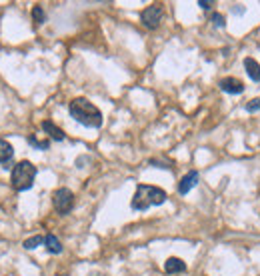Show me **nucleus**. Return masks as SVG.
Listing matches in <instances>:
<instances>
[{"label": "nucleus", "mask_w": 260, "mask_h": 276, "mask_svg": "<svg viewBox=\"0 0 260 276\" xmlns=\"http://www.w3.org/2000/svg\"><path fill=\"white\" fill-rule=\"evenodd\" d=\"M68 112L82 126H88V128H100L102 126V112L86 98H74L68 104Z\"/></svg>", "instance_id": "nucleus-1"}, {"label": "nucleus", "mask_w": 260, "mask_h": 276, "mask_svg": "<svg viewBox=\"0 0 260 276\" xmlns=\"http://www.w3.org/2000/svg\"><path fill=\"white\" fill-rule=\"evenodd\" d=\"M166 192L158 186H148V184H138L136 192L130 200V206L134 210H148L150 206H160L166 202Z\"/></svg>", "instance_id": "nucleus-2"}, {"label": "nucleus", "mask_w": 260, "mask_h": 276, "mask_svg": "<svg viewBox=\"0 0 260 276\" xmlns=\"http://www.w3.org/2000/svg\"><path fill=\"white\" fill-rule=\"evenodd\" d=\"M34 178H36V166H34L30 160H20V162L12 168L10 182H12V188H14V190L22 192V190L32 188Z\"/></svg>", "instance_id": "nucleus-3"}, {"label": "nucleus", "mask_w": 260, "mask_h": 276, "mask_svg": "<svg viewBox=\"0 0 260 276\" xmlns=\"http://www.w3.org/2000/svg\"><path fill=\"white\" fill-rule=\"evenodd\" d=\"M52 204L56 208L58 214H68L74 206V194L72 190L68 188H58L54 194H52Z\"/></svg>", "instance_id": "nucleus-4"}, {"label": "nucleus", "mask_w": 260, "mask_h": 276, "mask_svg": "<svg viewBox=\"0 0 260 276\" xmlns=\"http://www.w3.org/2000/svg\"><path fill=\"white\" fill-rule=\"evenodd\" d=\"M140 20H142V24H144L146 28H150V30L158 28V24H160V20H162V8H160L158 4H152V6L144 8V10L140 12Z\"/></svg>", "instance_id": "nucleus-5"}, {"label": "nucleus", "mask_w": 260, "mask_h": 276, "mask_svg": "<svg viewBox=\"0 0 260 276\" xmlns=\"http://www.w3.org/2000/svg\"><path fill=\"white\" fill-rule=\"evenodd\" d=\"M220 90L226 92V94H242L244 92V82L234 78V76H228V78L220 80Z\"/></svg>", "instance_id": "nucleus-6"}, {"label": "nucleus", "mask_w": 260, "mask_h": 276, "mask_svg": "<svg viewBox=\"0 0 260 276\" xmlns=\"http://www.w3.org/2000/svg\"><path fill=\"white\" fill-rule=\"evenodd\" d=\"M198 180H200V176H198L196 170L186 172V174L180 178V182H178V192H180V194H188V192L198 184Z\"/></svg>", "instance_id": "nucleus-7"}, {"label": "nucleus", "mask_w": 260, "mask_h": 276, "mask_svg": "<svg viewBox=\"0 0 260 276\" xmlns=\"http://www.w3.org/2000/svg\"><path fill=\"white\" fill-rule=\"evenodd\" d=\"M164 272H166V274H180V272H186V262H184L182 258L170 256V258L164 262Z\"/></svg>", "instance_id": "nucleus-8"}, {"label": "nucleus", "mask_w": 260, "mask_h": 276, "mask_svg": "<svg viewBox=\"0 0 260 276\" xmlns=\"http://www.w3.org/2000/svg\"><path fill=\"white\" fill-rule=\"evenodd\" d=\"M42 130L44 132H48V136L52 138V140H56V142H62L64 138H66V134H64V130L62 128H58L54 122H50V120H44L42 122Z\"/></svg>", "instance_id": "nucleus-9"}, {"label": "nucleus", "mask_w": 260, "mask_h": 276, "mask_svg": "<svg viewBox=\"0 0 260 276\" xmlns=\"http://www.w3.org/2000/svg\"><path fill=\"white\" fill-rule=\"evenodd\" d=\"M244 68H246V74L250 76V80L260 82V64L254 58H244Z\"/></svg>", "instance_id": "nucleus-10"}, {"label": "nucleus", "mask_w": 260, "mask_h": 276, "mask_svg": "<svg viewBox=\"0 0 260 276\" xmlns=\"http://www.w3.org/2000/svg\"><path fill=\"white\" fill-rule=\"evenodd\" d=\"M12 156H14V148H12V144L0 138V164H8V162L12 160Z\"/></svg>", "instance_id": "nucleus-11"}, {"label": "nucleus", "mask_w": 260, "mask_h": 276, "mask_svg": "<svg viewBox=\"0 0 260 276\" xmlns=\"http://www.w3.org/2000/svg\"><path fill=\"white\" fill-rule=\"evenodd\" d=\"M44 246H46V250H48L50 254H60V252H62V244H60V240H58L54 234L44 236Z\"/></svg>", "instance_id": "nucleus-12"}, {"label": "nucleus", "mask_w": 260, "mask_h": 276, "mask_svg": "<svg viewBox=\"0 0 260 276\" xmlns=\"http://www.w3.org/2000/svg\"><path fill=\"white\" fill-rule=\"evenodd\" d=\"M40 244H44V238H42L40 234H36V236H30V238H26L22 246H24L26 250H34V248H36V246H40Z\"/></svg>", "instance_id": "nucleus-13"}, {"label": "nucleus", "mask_w": 260, "mask_h": 276, "mask_svg": "<svg viewBox=\"0 0 260 276\" xmlns=\"http://www.w3.org/2000/svg\"><path fill=\"white\" fill-rule=\"evenodd\" d=\"M28 144L34 146V148H40V150H48V148H50V140H38L34 134L28 136Z\"/></svg>", "instance_id": "nucleus-14"}, {"label": "nucleus", "mask_w": 260, "mask_h": 276, "mask_svg": "<svg viewBox=\"0 0 260 276\" xmlns=\"http://www.w3.org/2000/svg\"><path fill=\"white\" fill-rule=\"evenodd\" d=\"M32 20H34L36 26H40V24L46 20V14H44L42 6H34V8H32Z\"/></svg>", "instance_id": "nucleus-15"}, {"label": "nucleus", "mask_w": 260, "mask_h": 276, "mask_svg": "<svg viewBox=\"0 0 260 276\" xmlns=\"http://www.w3.org/2000/svg\"><path fill=\"white\" fill-rule=\"evenodd\" d=\"M210 20H212V24L218 26V28H224V24H226V22H224V16L218 14V12H214V14L210 16Z\"/></svg>", "instance_id": "nucleus-16"}, {"label": "nucleus", "mask_w": 260, "mask_h": 276, "mask_svg": "<svg viewBox=\"0 0 260 276\" xmlns=\"http://www.w3.org/2000/svg\"><path fill=\"white\" fill-rule=\"evenodd\" d=\"M246 110L248 112H258L260 110V98H252L250 102H246Z\"/></svg>", "instance_id": "nucleus-17"}, {"label": "nucleus", "mask_w": 260, "mask_h": 276, "mask_svg": "<svg viewBox=\"0 0 260 276\" xmlns=\"http://www.w3.org/2000/svg\"><path fill=\"white\" fill-rule=\"evenodd\" d=\"M198 6H200L202 10H210V8H212V2H210V0H200Z\"/></svg>", "instance_id": "nucleus-18"}, {"label": "nucleus", "mask_w": 260, "mask_h": 276, "mask_svg": "<svg viewBox=\"0 0 260 276\" xmlns=\"http://www.w3.org/2000/svg\"><path fill=\"white\" fill-rule=\"evenodd\" d=\"M148 164H152V166H158V168H170V164H168V162H160V160H150Z\"/></svg>", "instance_id": "nucleus-19"}, {"label": "nucleus", "mask_w": 260, "mask_h": 276, "mask_svg": "<svg viewBox=\"0 0 260 276\" xmlns=\"http://www.w3.org/2000/svg\"><path fill=\"white\" fill-rule=\"evenodd\" d=\"M232 12H236V14H244V8H242V4H236V8H232Z\"/></svg>", "instance_id": "nucleus-20"}]
</instances>
